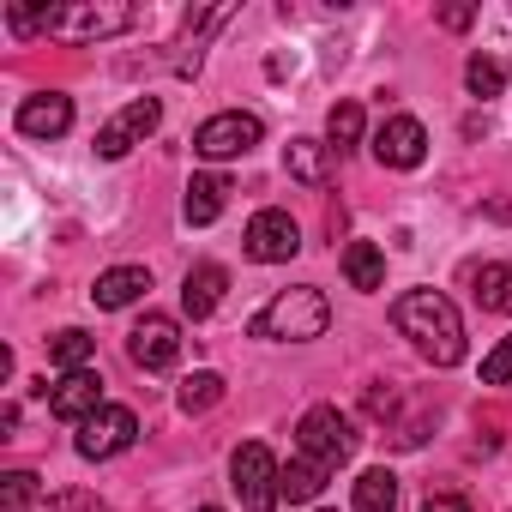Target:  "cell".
Returning a JSON list of instances; mask_svg holds the SVG:
<instances>
[{
  "mask_svg": "<svg viewBox=\"0 0 512 512\" xmlns=\"http://www.w3.org/2000/svg\"><path fill=\"white\" fill-rule=\"evenodd\" d=\"M392 326L434 362V368H458L464 362V320L440 290H410L392 302Z\"/></svg>",
  "mask_w": 512,
  "mask_h": 512,
  "instance_id": "1",
  "label": "cell"
},
{
  "mask_svg": "<svg viewBox=\"0 0 512 512\" xmlns=\"http://www.w3.org/2000/svg\"><path fill=\"white\" fill-rule=\"evenodd\" d=\"M326 326H332V302H326L314 284L278 290L260 314L247 320V332L266 338V344H308V338H326Z\"/></svg>",
  "mask_w": 512,
  "mask_h": 512,
  "instance_id": "2",
  "label": "cell"
},
{
  "mask_svg": "<svg viewBox=\"0 0 512 512\" xmlns=\"http://www.w3.org/2000/svg\"><path fill=\"white\" fill-rule=\"evenodd\" d=\"M145 13L127 7V0H73V7H49V37L61 43H109L127 37Z\"/></svg>",
  "mask_w": 512,
  "mask_h": 512,
  "instance_id": "3",
  "label": "cell"
},
{
  "mask_svg": "<svg viewBox=\"0 0 512 512\" xmlns=\"http://www.w3.org/2000/svg\"><path fill=\"white\" fill-rule=\"evenodd\" d=\"M229 476H235L241 512H278V500H284V464L272 458V446H260V440L235 446Z\"/></svg>",
  "mask_w": 512,
  "mask_h": 512,
  "instance_id": "4",
  "label": "cell"
},
{
  "mask_svg": "<svg viewBox=\"0 0 512 512\" xmlns=\"http://www.w3.org/2000/svg\"><path fill=\"white\" fill-rule=\"evenodd\" d=\"M296 446H302V458L338 470V464L356 452V428H350V416H344L338 404H314V410L296 422Z\"/></svg>",
  "mask_w": 512,
  "mask_h": 512,
  "instance_id": "5",
  "label": "cell"
},
{
  "mask_svg": "<svg viewBox=\"0 0 512 512\" xmlns=\"http://www.w3.org/2000/svg\"><path fill=\"white\" fill-rule=\"evenodd\" d=\"M260 115H247V109H223V115H211L199 133H193V151L205 157V163H229V157H247L253 145H260Z\"/></svg>",
  "mask_w": 512,
  "mask_h": 512,
  "instance_id": "6",
  "label": "cell"
},
{
  "mask_svg": "<svg viewBox=\"0 0 512 512\" xmlns=\"http://www.w3.org/2000/svg\"><path fill=\"white\" fill-rule=\"evenodd\" d=\"M241 247H247V260H260V266H284V260L302 253V229H296L290 211H260V217L247 223Z\"/></svg>",
  "mask_w": 512,
  "mask_h": 512,
  "instance_id": "7",
  "label": "cell"
},
{
  "mask_svg": "<svg viewBox=\"0 0 512 512\" xmlns=\"http://www.w3.org/2000/svg\"><path fill=\"white\" fill-rule=\"evenodd\" d=\"M157 121H163V103H157V97L127 103L115 121H103V127H97V157H109V163H115V157H127L133 145H145V139L157 133Z\"/></svg>",
  "mask_w": 512,
  "mask_h": 512,
  "instance_id": "8",
  "label": "cell"
},
{
  "mask_svg": "<svg viewBox=\"0 0 512 512\" xmlns=\"http://www.w3.org/2000/svg\"><path fill=\"white\" fill-rule=\"evenodd\" d=\"M127 356H133V368H145V374L175 368V362H181V326H175L169 314H145V320L127 332Z\"/></svg>",
  "mask_w": 512,
  "mask_h": 512,
  "instance_id": "9",
  "label": "cell"
},
{
  "mask_svg": "<svg viewBox=\"0 0 512 512\" xmlns=\"http://www.w3.org/2000/svg\"><path fill=\"white\" fill-rule=\"evenodd\" d=\"M133 434H139V416H133L127 404H103L91 422H79V440H73V446H79V458H91V464H97V458L127 452V446H133Z\"/></svg>",
  "mask_w": 512,
  "mask_h": 512,
  "instance_id": "10",
  "label": "cell"
},
{
  "mask_svg": "<svg viewBox=\"0 0 512 512\" xmlns=\"http://www.w3.org/2000/svg\"><path fill=\"white\" fill-rule=\"evenodd\" d=\"M43 398H49V416H61V422H91V416L103 410V374H97V368L61 374Z\"/></svg>",
  "mask_w": 512,
  "mask_h": 512,
  "instance_id": "11",
  "label": "cell"
},
{
  "mask_svg": "<svg viewBox=\"0 0 512 512\" xmlns=\"http://www.w3.org/2000/svg\"><path fill=\"white\" fill-rule=\"evenodd\" d=\"M374 157H380L386 169H416V163L428 157V133H422V121H416V115H392V121H380V133H374Z\"/></svg>",
  "mask_w": 512,
  "mask_h": 512,
  "instance_id": "12",
  "label": "cell"
},
{
  "mask_svg": "<svg viewBox=\"0 0 512 512\" xmlns=\"http://www.w3.org/2000/svg\"><path fill=\"white\" fill-rule=\"evenodd\" d=\"M67 127H73V97L37 91V97L19 103V133H25V139H61Z\"/></svg>",
  "mask_w": 512,
  "mask_h": 512,
  "instance_id": "13",
  "label": "cell"
},
{
  "mask_svg": "<svg viewBox=\"0 0 512 512\" xmlns=\"http://www.w3.org/2000/svg\"><path fill=\"white\" fill-rule=\"evenodd\" d=\"M223 290H229V272L223 266H193L187 272V284H181V314L187 320H211L217 314V302H223Z\"/></svg>",
  "mask_w": 512,
  "mask_h": 512,
  "instance_id": "14",
  "label": "cell"
},
{
  "mask_svg": "<svg viewBox=\"0 0 512 512\" xmlns=\"http://www.w3.org/2000/svg\"><path fill=\"white\" fill-rule=\"evenodd\" d=\"M145 290H151V272H145V266H115V272H103V278H97L91 302H97L103 314H115V308H133Z\"/></svg>",
  "mask_w": 512,
  "mask_h": 512,
  "instance_id": "15",
  "label": "cell"
},
{
  "mask_svg": "<svg viewBox=\"0 0 512 512\" xmlns=\"http://www.w3.org/2000/svg\"><path fill=\"white\" fill-rule=\"evenodd\" d=\"M284 169H290L302 187H326V181H332V145H320V139H290V145H284Z\"/></svg>",
  "mask_w": 512,
  "mask_h": 512,
  "instance_id": "16",
  "label": "cell"
},
{
  "mask_svg": "<svg viewBox=\"0 0 512 512\" xmlns=\"http://www.w3.org/2000/svg\"><path fill=\"white\" fill-rule=\"evenodd\" d=\"M223 193H229L223 175H193V181H187V199H181V217H187L193 229L217 223V217H223Z\"/></svg>",
  "mask_w": 512,
  "mask_h": 512,
  "instance_id": "17",
  "label": "cell"
},
{
  "mask_svg": "<svg viewBox=\"0 0 512 512\" xmlns=\"http://www.w3.org/2000/svg\"><path fill=\"white\" fill-rule=\"evenodd\" d=\"M344 278H350V290H380L386 284V253L374 241H350L344 247Z\"/></svg>",
  "mask_w": 512,
  "mask_h": 512,
  "instance_id": "18",
  "label": "cell"
},
{
  "mask_svg": "<svg viewBox=\"0 0 512 512\" xmlns=\"http://www.w3.org/2000/svg\"><path fill=\"white\" fill-rule=\"evenodd\" d=\"M470 290H476V302L488 314H512V266H476Z\"/></svg>",
  "mask_w": 512,
  "mask_h": 512,
  "instance_id": "19",
  "label": "cell"
},
{
  "mask_svg": "<svg viewBox=\"0 0 512 512\" xmlns=\"http://www.w3.org/2000/svg\"><path fill=\"white\" fill-rule=\"evenodd\" d=\"M356 512H398V476L392 470H362L356 476Z\"/></svg>",
  "mask_w": 512,
  "mask_h": 512,
  "instance_id": "20",
  "label": "cell"
},
{
  "mask_svg": "<svg viewBox=\"0 0 512 512\" xmlns=\"http://www.w3.org/2000/svg\"><path fill=\"white\" fill-rule=\"evenodd\" d=\"M91 350H97V338H91V332H79V326H67V332H55V338H49V362H61L67 374L91 368Z\"/></svg>",
  "mask_w": 512,
  "mask_h": 512,
  "instance_id": "21",
  "label": "cell"
},
{
  "mask_svg": "<svg viewBox=\"0 0 512 512\" xmlns=\"http://www.w3.org/2000/svg\"><path fill=\"white\" fill-rule=\"evenodd\" d=\"M175 404H181L187 416H205L211 404H223V374H211V368H205V374H187L181 392H175Z\"/></svg>",
  "mask_w": 512,
  "mask_h": 512,
  "instance_id": "22",
  "label": "cell"
},
{
  "mask_svg": "<svg viewBox=\"0 0 512 512\" xmlns=\"http://www.w3.org/2000/svg\"><path fill=\"white\" fill-rule=\"evenodd\" d=\"M326 464H314V458H296V464H284V500H320V488H326Z\"/></svg>",
  "mask_w": 512,
  "mask_h": 512,
  "instance_id": "23",
  "label": "cell"
},
{
  "mask_svg": "<svg viewBox=\"0 0 512 512\" xmlns=\"http://www.w3.org/2000/svg\"><path fill=\"white\" fill-rule=\"evenodd\" d=\"M326 139H332L338 157L356 151V145H362V103H338V109L326 115Z\"/></svg>",
  "mask_w": 512,
  "mask_h": 512,
  "instance_id": "24",
  "label": "cell"
},
{
  "mask_svg": "<svg viewBox=\"0 0 512 512\" xmlns=\"http://www.w3.org/2000/svg\"><path fill=\"white\" fill-rule=\"evenodd\" d=\"M464 85H470V97H500L506 91V67L494 55H470L464 61Z\"/></svg>",
  "mask_w": 512,
  "mask_h": 512,
  "instance_id": "25",
  "label": "cell"
},
{
  "mask_svg": "<svg viewBox=\"0 0 512 512\" xmlns=\"http://www.w3.org/2000/svg\"><path fill=\"white\" fill-rule=\"evenodd\" d=\"M482 386H512V332L488 350V362H482Z\"/></svg>",
  "mask_w": 512,
  "mask_h": 512,
  "instance_id": "26",
  "label": "cell"
},
{
  "mask_svg": "<svg viewBox=\"0 0 512 512\" xmlns=\"http://www.w3.org/2000/svg\"><path fill=\"white\" fill-rule=\"evenodd\" d=\"M43 512H109V506H103L97 494H79V488H67V494H55Z\"/></svg>",
  "mask_w": 512,
  "mask_h": 512,
  "instance_id": "27",
  "label": "cell"
},
{
  "mask_svg": "<svg viewBox=\"0 0 512 512\" xmlns=\"http://www.w3.org/2000/svg\"><path fill=\"white\" fill-rule=\"evenodd\" d=\"M422 512H470V500H464V494H434Z\"/></svg>",
  "mask_w": 512,
  "mask_h": 512,
  "instance_id": "28",
  "label": "cell"
},
{
  "mask_svg": "<svg viewBox=\"0 0 512 512\" xmlns=\"http://www.w3.org/2000/svg\"><path fill=\"white\" fill-rule=\"evenodd\" d=\"M470 19H476V7H446V13H440V25H446V31H464Z\"/></svg>",
  "mask_w": 512,
  "mask_h": 512,
  "instance_id": "29",
  "label": "cell"
},
{
  "mask_svg": "<svg viewBox=\"0 0 512 512\" xmlns=\"http://www.w3.org/2000/svg\"><path fill=\"white\" fill-rule=\"evenodd\" d=\"M368 410H374V416H392V392L374 386V392H368Z\"/></svg>",
  "mask_w": 512,
  "mask_h": 512,
  "instance_id": "30",
  "label": "cell"
},
{
  "mask_svg": "<svg viewBox=\"0 0 512 512\" xmlns=\"http://www.w3.org/2000/svg\"><path fill=\"white\" fill-rule=\"evenodd\" d=\"M199 512H217V506H199Z\"/></svg>",
  "mask_w": 512,
  "mask_h": 512,
  "instance_id": "31",
  "label": "cell"
}]
</instances>
